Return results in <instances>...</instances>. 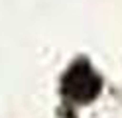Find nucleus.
Returning a JSON list of instances; mask_svg holds the SVG:
<instances>
[{"instance_id": "obj_1", "label": "nucleus", "mask_w": 122, "mask_h": 118, "mask_svg": "<svg viewBox=\"0 0 122 118\" xmlns=\"http://www.w3.org/2000/svg\"><path fill=\"white\" fill-rule=\"evenodd\" d=\"M101 91H102V79L85 59L75 61L61 79L63 97L71 102H77V104L95 100L101 94Z\"/></svg>"}]
</instances>
